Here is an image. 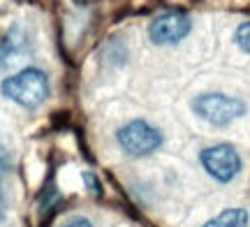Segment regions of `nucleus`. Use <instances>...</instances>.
I'll return each mask as SVG.
<instances>
[{
	"label": "nucleus",
	"mask_w": 250,
	"mask_h": 227,
	"mask_svg": "<svg viewBox=\"0 0 250 227\" xmlns=\"http://www.w3.org/2000/svg\"><path fill=\"white\" fill-rule=\"evenodd\" d=\"M28 51H30L28 35L21 28H12L7 35H5V40L0 42V65H2V67H9V65L19 63Z\"/></svg>",
	"instance_id": "nucleus-6"
},
{
	"label": "nucleus",
	"mask_w": 250,
	"mask_h": 227,
	"mask_svg": "<svg viewBox=\"0 0 250 227\" xmlns=\"http://www.w3.org/2000/svg\"><path fill=\"white\" fill-rule=\"evenodd\" d=\"M5 216V200H2V192H0V220Z\"/></svg>",
	"instance_id": "nucleus-12"
},
{
	"label": "nucleus",
	"mask_w": 250,
	"mask_h": 227,
	"mask_svg": "<svg viewBox=\"0 0 250 227\" xmlns=\"http://www.w3.org/2000/svg\"><path fill=\"white\" fill-rule=\"evenodd\" d=\"M202 167L206 169L208 176H213L218 183H229L241 172V155L236 153L232 144H215L208 146L199 155Z\"/></svg>",
	"instance_id": "nucleus-4"
},
{
	"label": "nucleus",
	"mask_w": 250,
	"mask_h": 227,
	"mask_svg": "<svg viewBox=\"0 0 250 227\" xmlns=\"http://www.w3.org/2000/svg\"><path fill=\"white\" fill-rule=\"evenodd\" d=\"M192 109L197 116L208 121L211 125H229L232 121L246 114V104L239 98L223 95V93H204L192 100Z\"/></svg>",
	"instance_id": "nucleus-2"
},
{
	"label": "nucleus",
	"mask_w": 250,
	"mask_h": 227,
	"mask_svg": "<svg viewBox=\"0 0 250 227\" xmlns=\"http://www.w3.org/2000/svg\"><path fill=\"white\" fill-rule=\"evenodd\" d=\"M192 21L188 14L181 12H167L158 17L148 28V37H151L153 44H176L183 37L190 33Z\"/></svg>",
	"instance_id": "nucleus-5"
},
{
	"label": "nucleus",
	"mask_w": 250,
	"mask_h": 227,
	"mask_svg": "<svg viewBox=\"0 0 250 227\" xmlns=\"http://www.w3.org/2000/svg\"><path fill=\"white\" fill-rule=\"evenodd\" d=\"M236 44L250 54V21H246V23L236 28Z\"/></svg>",
	"instance_id": "nucleus-8"
},
{
	"label": "nucleus",
	"mask_w": 250,
	"mask_h": 227,
	"mask_svg": "<svg viewBox=\"0 0 250 227\" xmlns=\"http://www.w3.org/2000/svg\"><path fill=\"white\" fill-rule=\"evenodd\" d=\"M9 169V153H7V148L0 144V176L7 172Z\"/></svg>",
	"instance_id": "nucleus-10"
},
{
	"label": "nucleus",
	"mask_w": 250,
	"mask_h": 227,
	"mask_svg": "<svg viewBox=\"0 0 250 227\" xmlns=\"http://www.w3.org/2000/svg\"><path fill=\"white\" fill-rule=\"evenodd\" d=\"M118 146L123 148L127 155L132 158H142V155H151L162 146V132L155 125L146 123V121H130L125 123L116 132Z\"/></svg>",
	"instance_id": "nucleus-3"
},
{
	"label": "nucleus",
	"mask_w": 250,
	"mask_h": 227,
	"mask_svg": "<svg viewBox=\"0 0 250 227\" xmlns=\"http://www.w3.org/2000/svg\"><path fill=\"white\" fill-rule=\"evenodd\" d=\"M0 88H2L5 98H9L12 102H17L26 109L40 107L49 98V91H51L46 72L37 70V67H26V70L7 77Z\"/></svg>",
	"instance_id": "nucleus-1"
},
{
	"label": "nucleus",
	"mask_w": 250,
	"mask_h": 227,
	"mask_svg": "<svg viewBox=\"0 0 250 227\" xmlns=\"http://www.w3.org/2000/svg\"><path fill=\"white\" fill-rule=\"evenodd\" d=\"M250 216L246 209H225L223 213H218L215 218L204 223L202 227H248Z\"/></svg>",
	"instance_id": "nucleus-7"
},
{
	"label": "nucleus",
	"mask_w": 250,
	"mask_h": 227,
	"mask_svg": "<svg viewBox=\"0 0 250 227\" xmlns=\"http://www.w3.org/2000/svg\"><path fill=\"white\" fill-rule=\"evenodd\" d=\"M62 227H93L88 218H83V216H77V218H70Z\"/></svg>",
	"instance_id": "nucleus-9"
},
{
	"label": "nucleus",
	"mask_w": 250,
	"mask_h": 227,
	"mask_svg": "<svg viewBox=\"0 0 250 227\" xmlns=\"http://www.w3.org/2000/svg\"><path fill=\"white\" fill-rule=\"evenodd\" d=\"M83 179H86V183H90V190L93 192H98L100 195V183H98V179H95V176H93V174H83Z\"/></svg>",
	"instance_id": "nucleus-11"
}]
</instances>
